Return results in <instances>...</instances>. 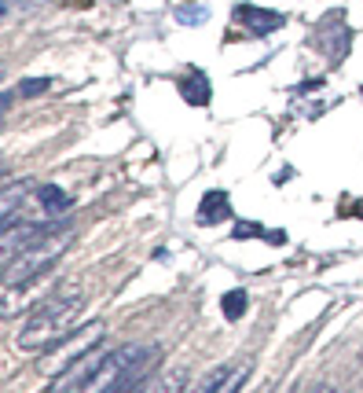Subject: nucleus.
I'll return each mask as SVG.
<instances>
[{"label": "nucleus", "mask_w": 363, "mask_h": 393, "mask_svg": "<svg viewBox=\"0 0 363 393\" xmlns=\"http://www.w3.org/2000/svg\"><path fill=\"white\" fill-rule=\"evenodd\" d=\"M158 357H162V353H158L155 345H121V349H111L84 389H92V393L140 389V386H143V375L158 364Z\"/></svg>", "instance_id": "f257e3e1"}, {"label": "nucleus", "mask_w": 363, "mask_h": 393, "mask_svg": "<svg viewBox=\"0 0 363 393\" xmlns=\"http://www.w3.org/2000/svg\"><path fill=\"white\" fill-rule=\"evenodd\" d=\"M84 305V294L81 291H62V294H52L40 309H33L26 331L18 335V345L23 349H52L59 338L70 335V323L74 316L81 313Z\"/></svg>", "instance_id": "f03ea898"}, {"label": "nucleus", "mask_w": 363, "mask_h": 393, "mask_svg": "<svg viewBox=\"0 0 363 393\" xmlns=\"http://www.w3.org/2000/svg\"><path fill=\"white\" fill-rule=\"evenodd\" d=\"M70 228H62L48 239H40V243L26 247V250H18L8 265H4V291H18L23 283H33L40 272H48L55 265V257L62 254V247L70 243Z\"/></svg>", "instance_id": "7ed1b4c3"}, {"label": "nucleus", "mask_w": 363, "mask_h": 393, "mask_svg": "<svg viewBox=\"0 0 363 393\" xmlns=\"http://www.w3.org/2000/svg\"><path fill=\"white\" fill-rule=\"evenodd\" d=\"M235 23H242L253 33H275L283 26V15L279 11H264V8H253V4H239L235 8Z\"/></svg>", "instance_id": "20e7f679"}, {"label": "nucleus", "mask_w": 363, "mask_h": 393, "mask_svg": "<svg viewBox=\"0 0 363 393\" xmlns=\"http://www.w3.org/2000/svg\"><path fill=\"white\" fill-rule=\"evenodd\" d=\"M246 375H250V360L224 364V367H217V371H209V379L202 382V389H224V393H231V389H239V386L246 382Z\"/></svg>", "instance_id": "39448f33"}, {"label": "nucleus", "mask_w": 363, "mask_h": 393, "mask_svg": "<svg viewBox=\"0 0 363 393\" xmlns=\"http://www.w3.org/2000/svg\"><path fill=\"white\" fill-rule=\"evenodd\" d=\"M228 213H231L228 195L224 191H209L202 199V206H199V221L202 225H220V221H228Z\"/></svg>", "instance_id": "423d86ee"}, {"label": "nucleus", "mask_w": 363, "mask_h": 393, "mask_svg": "<svg viewBox=\"0 0 363 393\" xmlns=\"http://www.w3.org/2000/svg\"><path fill=\"white\" fill-rule=\"evenodd\" d=\"M37 203H40V210H45L48 217H59V213L70 210V195L62 188H55V184H45V188H37Z\"/></svg>", "instance_id": "0eeeda50"}, {"label": "nucleus", "mask_w": 363, "mask_h": 393, "mask_svg": "<svg viewBox=\"0 0 363 393\" xmlns=\"http://www.w3.org/2000/svg\"><path fill=\"white\" fill-rule=\"evenodd\" d=\"M180 92H184V99L191 103V107H206L209 103V81L202 77V74H191V77H184L180 81Z\"/></svg>", "instance_id": "6e6552de"}, {"label": "nucleus", "mask_w": 363, "mask_h": 393, "mask_svg": "<svg viewBox=\"0 0 363 393\" xmlns=\"http://www.w3.org/2000/svg\"><path fill=\"white\" fill-rule=\"evenodd\" d=\"M220 309H224V316H228V320H242V316H246V309H250L246 291H242V287L228 291V294L220 298Z\"/></svg>", "instance_id": "1a4fd4ad"}, {"label": "nucleus", "mask_w": 363, "mask_h": 393, "mask_svg": "<svg viewBox=\"0 0 363 393\" xmlns=\"http://www.w3.org/2000/svg\"><path fill=\"white\" fill-rule=\"evenodd\" d=\"M206 18H209L206 4H180L177 8V23H184V26H202Z\"/></svg>", "instance_id": "9d476101"}, {"label": "nucleus", "mask_w": 363, "mask_h": 393, "mask_svg": "<svg viewBox=\"0 0 363 393\" xmlns=\"http://www.w3.org/2000/svg\"><path fill=\"white\" fill-rule=\"evenodd\" d=\"M48 89H52V77H33V81L18 85V92H23V96H40V92H48Z\"/></svg>", "instance_id": "9b49d317"}, {"label": "nucleus", "mask_w": 363, "mask_h": 393, "mask_svg": "<svg viewBox=\"0 0 363 393\" xmlns=\"http://www.w3.org/2000/svg\"><path fill=\"white\" fill-rule=\"evenodd\" d=\"M231 235H235V239H264V228H261V225H250V221H239Z\"/></svg>", "instance_id": "f8f14e48"}]
</instances>
